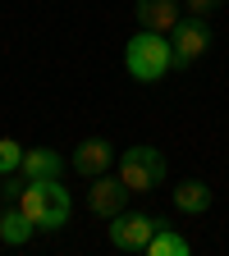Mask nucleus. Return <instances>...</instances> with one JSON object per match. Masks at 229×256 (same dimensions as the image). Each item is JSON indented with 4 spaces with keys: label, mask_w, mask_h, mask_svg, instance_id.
Listing matches in <instances>:
<instances>
[{
    "label": "nucleus",
    "mask_w": 229,
    "mask_h": 256,
    "mask_svg": "<svg viewBox=\"0 0 229 256\" xmlns=\"http://www.w3.org/2000/svg\"><path fill=\"white\" fill-rule=\"evenodd\" d=\"M19 174H23V178H60V174H64V156L51 151V146H28Z\"/></svg>",
    "instance_id": "1a4fd4ad"
},
{
    "label": "nucleus",
    "mask_w": 229,
    "mask_h": 256,
    "mask_svg": "<svg viewBox=\"0 0 229 256\" xmlns=\"http://www.w3.org/2000/svg\"><path fill=\"white\" fill-rule=\"evenodd\" d=\"M174 206L188 210V215H202V210L211 206V188H206L202 178H183V183L174 188Z\"/></svg>",
    "instance_id": "f8f14e48"
},
{
    "label": "nucleus",
    "mask_w": 229,
    "mask_h": 256,
    "mask_svg": "<svg viewBox=\"0 0 229 256\" xmlns=\"http://www.w3.org/2000/svg\"><path fill=\"white\" fill-rule=\"evenodd\" d=\"M165 151H156V146H147V142H138V146H128L124 156H119V183L128 188V192H156L160 183H165Z\"/></svg>",
    "instance_id": "7ed1b4c3"
},
{
    "label": "nucleus",
    "mask_w": 229,
    "mask_h": 256,
    "mask_svg": "<svg viewBox=\"0 0 229 256\" xmlns=\"http://www.w3.org/2000/svg\"><path fill=\"white\" fill-rule=\"evenodd\" d=\"M14 206L46 234L64 229L69 215H74V197H69V188H60V178H28Z\"/></svg>",
    "instance_id": "f257e3e1"
},
{
    "label": "nucleus",
    "mask_w": 229,
    "mask_h": 256,
    "mask_svg": "<svg viewBox=\"0 0 229 256\" xmlns=\"http://www.w3.org/2000/svg\"><path fill=\"white\" fill-rule=\"evenodd\" d=\"M23 174H5V178H0V202H5V206H14L19 202V192H23Z\"/></svg>",
    "instance_id": "4468645a"
},
{
    "label": "nucleus",
    "mask_w": 229,
    "mask_h": 256,
    "mask_svg": "<svg viewBox=\"0 0 229 256\" xmlns=\"http://www.w3.org/2000/svg\"><path fill=\"white\" fill-rule=\"evenodd\" d=\"M32 234H37V224H32L19 206H5V215H0V242L5 247H23Z\"/></svg>",
    "instance_id": "9d476101"
},
{
    "label": "nucleus",
    "mask_w": 229,
    "mask_h": 256,
    "mask_svg": "<svg viewBox=\"0 0 229 256\" xmlns=\"http://www.w3.org/2000/svg\"><path fill=\"white\" fill-rule=\"evenodd\" d=\"M156 229H160V220H156V215L119 210V215L110 220V242H115L119 252H147V242H151Z\"/></svg>",
    "instance_id": "39448f33"
},
{
    "label": "nucleus",
    "mask_w": 229,
    "mask_h": 256,
    "mask_svg": "<svg viewBox=\"0 0 229 256\" xmlns=\"http://www.w3.org/2000/svg\"><path fill=\"white\" fill-rule=\"evenodd\" d=\"M192 252V242L179 234V229H170L165 220H160V229L151 234V242H147V256H188Z\"/></svg>",
    "instance_id": "9b49d317"
},
{
    "label": "nucleus",
    "mask_w": 229,
    "mask_h": 256,
    "mask_svg": "<svg viewBox=\"0 0 229 256\" xmlns=\"http://www.w3.org/2000/svg\"><path fill=\"white\" fill-rule=\"evenodd\" d=\"M69 165L83 174V178H96V174H106L110 165H115V146L106 142V138H87L78 151H74V160Z\"/></svg>",
    "instance_id": "0eeeda50"
},
{
    "label": "nucleus",
    "mask_w": 229,
    "mask_h": 256,
    "mask_svg": "<svg viewBox=\"0 0 229 256\" xmlns=\"http://www.w3.org/2000/svg\"><path fill=\"white\" fill-rule=\"evenodd\" d=\"M133 197L119 178H106V174H96L92 178V188H87V210L92 215H101V220H115L119 210H124V202Z\"/></svg>",
    "instance_id": "423d86ee"
},
{
    "label": "nucleus",
    "mask_w": 229,
    "mask_h": 256,
    "mask_svg": "<svg viewBox=\"0 0 229 256\" xmlns=\"http://www.w3.org/2000/svg\"><path fill=\"white\" fill-rule=\"evenodd\" d=\"M183 18V5L179 0H138V23L151 28V32H174V23Z\"/></svg>",
    "instance_id": "6e6552de"
},
{
    "label": "nucleus",
    "mask_w": 229,
    "mask_h": 256,
    "mask_svg": "<svg viewBox=\"0 0 229 256\" xmlns=\"http://www.w3.org/2000/svg\"><path fill=\"white\" fill-rule=\"evenodd\" d=\"M124 69H128V78H133V82H160V78L174 69L170 37H165V32L142 28L138 37L124 46Z\"/></svg>",
    "instance_id": "f03ea898"
},
{
    "label": "nucleus",
    "mask_w": 229,
    "mask_h": 256,
    "mask_svg": "<svg viewBox=\"0 0 229 256\" xmlns=\"http://www.w3.org/2000/svg\"><path fill=\"white\" fill-rule=\"evenodd\" d=\"M170 50H174V69H188L192 60H202L211 50V23L202 14H188L170 32Z\"/></svg>",
    "instance_id": "20e7f679"
},
{
    "label": "nucleus",
    "mask_w": 229,
    "mask_h": 256,
    "mask_svg": "<svg viewBox=\"0 0 229 256\" xmlns=\"http://www.w3.org/2000/svg\"><path fill=\"white\" fill-rule=\"evenodd\" d=\"M23 151H28V146H19L14 138H0V178H5V174H19Z\"/></svg>",
    "instance_id": "ddd939ff"
},
{
    "label": "nucleus",
    "mask_w": 229,
    "mask_h": 256,
    "mask_svg": "<svg viewBox=\"0 0 229 256\" xmlns=\"http://www.w3.org/2000/svg\"><path fill=\"white\" fill-rule=\"evenodd\" d=\"M220 5H224V0H183V10H188V14H202V18L215 14Z\"/></svg>",
    "instance_id": "2eb2a0df"
}]
</instances>
